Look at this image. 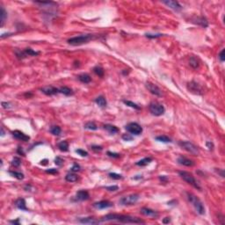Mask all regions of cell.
Here are the masks:
<instances>
[{"mask_svg": "<svg viewBox=\"0 0 225 225\" xmlns=\"http://www.w3.org/2000/svg\"><path fill=\"white\" fill-rule=\"evenodd\" d=\"M216 171L217 172V173H219L220 175H221V177H222V178H224V171L222 169V170H220V169H216Z\"/></svg>", "mask_w": 225, "mask_h": 225, "instance_id": "cell-53", "label": "cell"}, {"mask_svg": "<svg viewBox=\"0 0 225 225\" xmlns=\"http://www.w3.org/2000/svg\"><path fill=\"white\" fill-rule=\"evenodd\" d=\"M156 140L158 142H161V143H164V144H168V143H172V139L170 137H168L167 136H159L156 137Z\"/></svg>", "mask_w": 225, "mask_h": 225, "instance_id": "cell-34", "label": "cell"}, {"mask_svg": "<svg viewBox=\"0 0 225 225\" xmlns=\"http://www.w3.org/2000/svg\"><path fill=\"white\" fill-rule=\"evenodd\" d=\"M186 198L189 202L193 205V207L194 208V209L199 215L200 216L205 215V207L203 205V202L196 195H194L192 193H186Z\"/></svg>", "mask_w": 225, "mask_h": 225, "instance_id": "cell-2", "label": "cell"}, {"mask_svg": "<svg viewBox=\"0 0 225 225\" xmlns=\"http://www.w3.org/2000/svg\"><path fill=\"white\" fill-rule=\"evenodd\" d=\"M2 107L4 109H10L11 107V104L10 102H5L3 101L2 102Z\"/></svg>", "mask_w": 225, "mask_h": 225, "instance_id": "cell-47", "label": "cell"}, {"mask_svg": "<svg viewBox=\"0 0 225 225\" xmlns=\"http://www.w3.org/2000/svg\"><path fill=\"white\" fill-rule=\"evenodd\" d=\"M145 86L147 88V90L151 93L153 95H155L157 97H162L163 96V91L162 90L155 84H153L151 82H146Z\"/></svg>", "mask_w": 225, "mask_h": 225, "instance_id": "cell-10", "label": "cell"}, {"mask_svg": "<svg viewBox=\"0 0 225 225\" xmlns=\"http://www.w3.org/2000/svg\"><path fill=\"white\" fill-rule=\"evenodd\" d=\"M178 163L181 165H184V166H187V167H191L194 165V163L191 159H188L185 157H180L178 158Z\"/></svg>", "mask_w": 225, "mask_h": 225, "instance_id": "cell-20", "label": "cell"}, {"mask_svg": "<svg viewBox=\"0 0 225 225\" xmlns=\"http://www.w3.org/2000/svg\"><path fill=\"white\" fill-rule=\"evenodd\" d=\"M113 206H114L113 202H111L109 200H100L99 202H95L93 204V208H95L96 209H105Z\"/></svg>", "mask_w": 225, "mask_h": 225, "instance_id": "cell-15", "label": "cell"}, {"mask_svg": "<svg viewBox=\"0 0 225 225\" xmlns=\"http://www.w3.org/2000/svg\"><path fill=\"white\" fill-rule=\"evenodd\" d=\"M90 198V194L87 191L85 190H80L78 192H77L75 199L78 201H84V200H87Z\"/></svg>", "mask_w": 225, "mask_h": 225, "instance_id": "cell-17", "label": "cell"}, {"mask_svg": "<svg viewBox=\"0 0 225 225\" xmlns=\"http://www.w3.org/2000/svg\"><path fill=\"white\" fill-rule=\"evenodd\" d=\"M102 222H118L122 223H134V224H144L145 222L138 217H133L126 215L120 214H108L102 217Z\"/></svg>", "mask_w": 225, "mask_h": 225, "instance_id": "cell-1", "label": "cell"}, {"mask_svg": "<svg viewBox=\"0 0 225 225\" xmlns=\"http://www.w3.org/2000/svg\"><path fill=\"white\" fill-rule=\"evenodd\" d=\"M41 91L47 96H53V95H55V94L59 93V89L52 85H49V86H45V87L41 88Z\"/></svg>", "mask_w": 225, "mask_h": 225, "instance_id": "cell-14", "label": "cell"}, {"mask_svg": "<svg viewBox=\"0 0 225 225\" xmlns=\"http://www.w3.org/2000/svg\"><path fill=\"white\" fill-rule=\"evenodd\" d=\"M123 103L126 105L129 106V107H131V108H134L136 110H141L140 105H138L137 104H136V103H134L132 101H130V100H123Z\"/></svg>", "mask_w": 225, "mask_h": 225, "instance_id": "cell-35", "label": "cell"}, {"mask_svg": "<svg viewBox=\"0 0 225 225\" xmlns=\"http://www.w3.org/2000/svg\"><path fill=\"white\" fill-rule=\"evenodd\" d=\"M46 172H47V173H49V174H56V173H58V171H57V169L51 168V169H49V170H46Z\"/></svg>", "mask_w": 225, "mask_h": 225, "instance_id": "cell-50", "label": "cell"}, {"mask_svg": "<svg viewBox=\"0 0 225 225\" xmlns=\"http://www.w3.org/2000/svg\"><path fill=\"white\" fill-rule=\"evenodd\" d=\"M193 22L195 23L197 25H200L202 27H208V22L206 18H204L203 16H200V17H195L194 19H193Z\"/></svg>", "mask_w": 225, "mask_h": 225, "instance_id": "cell-18", "label": "cell"}, {"mask_svg": "<svg viewBox=\"0 0 225 225\" xmlns=\"http://www.w3.org/2000/svg\"><path fill=\"white\" fill-rule=\"evenodd\" d=\"M78 222L83 223V224H99L102 221L97 220L93 217H85V218H80L78 220Z\"/></svg>", "mask_w": 225, "mask_h": 225, "instance_id": "cell-19", "label": "cell"}, {"mask_svg": "<svg viewBox=\"0 0 225 225\" xmlns=\"http://www.w3.org/2000/svg\"><path fill=\"white\" fill-rule=\"evenodd\" d=\"M5 136V130H4V128L2 127L1 128V136Z\"/></svg>", "mask_w": 225, "mask_h": 225, "instance_id": "cell-57", "label": "cell"}, {"mask_svg": "<svg viewBox=\"0 0 225 225\" xmlns=\"http://www.w3.org/2000/svg\"><path fill=\"white\" fill-rule=\"evenodd\" d=\"M55 164L57 165V166H63V159L60 157H56L55 158Z\"/></svg>", "mask_w": 225, "mask_h": 225, "instance_id": "cell-40", "label": "cell"}, {"mask_svg": "<svg viewBox=\"0 0 225 225\" xmlns=\"http://www.w3.org/2000/svg\"><path fill=\"white\" fill-rule=\"evenodd\" d=\"M206 145H207V147L208 148V150H212L213 149H214V144L212 143V142H207L206 143Z\"/></svg>", "mask_w": 225, "mask_h": 225, "instance_id": "cell-52", "label": "cell"}, {"mask_svg": "<svg viewBox=\"0 0 225 225\" xmlns=\"http://www.w3.org/2000/svg\"><path fill=\"white\" fill-rule=\"evenodd\" d=\"M94 39H95V35L94 34H81V35H77V36L68 39L67 42L72 46H80L83 44L88 43L89 41Z\"/></svg>", "mask_w": 225, "mask_h": 225, "instance_id": "cell-3", "label": "cell"}, {"mask_svg": "<svg viewBox=\"0 0 225 225\" xmlns=\"http://www.w3.org/2000/svg\"><path fill=\"white\" fill-rule=\"evenodd\" d=\"M11 223H13V224H19V219L18 220H15V221H10Z\"/></svg>", "mask_w": 225, "mask_h": 225, "instance_id": "cell-55", "label": "cell"}, {"mask_svg": "<svg viewBox=\"0 0 225 225\" xmlns=\"http://www.w3.org/2000/svg\"><path fill=\"white\" fill-rule=\"evenodd\" d=\"M159 180H160V181L162 182V183H167L168 182V178L166 177V176H164V175H163V176H159Z\"/></svg>", "mask_w": 225, "mask_h": 225, "instance_id": "cell-49", "label": "cell"}, {"mask_svg": "<svg viewBox=\"0 0 225 225\" xmlns=\"http://www.w3.org/2000/svg\"><path fill=\"white\" fill-rule=\"evenodd\" d=\"M84 128L85 129H88V130H97L98 129V126L94 123L93 122H86L85 125H84Z\"/></svg>", "mask_w": 225, "mask_h": 225, "instance_id": "cell-36", "label": "cell"}, {"mask_svg": "<svg viewBox=\"0 0 225 225\" xmlns=\"http://www.w3.org/2000/svg\"><path fill=\"white\" fill-rule=\"evenodd\" d=\"M187 90L195 94V95H202L203 94V90L201 88V86L200 85H198L196 82L194 81H191L189 82L187 84Z\"/></svg>", "mask_w": 225, "mask_h": 225, "instance_id": "cell-11", "label": "cell"}, {"mask_svg": "<svg viewBox=\"0 0 225 225\" xmlns=\"http://www.w3.org/2000/svg\"><path fill=\"white\" fill-rule=\"evenodd\" d=\"M149 110L151 113V114L155 116H161L165 113V108L164 106L157 101H153L149 105Z\"/></svg>", "mask_w": 225, "mask_h": 225, "instance_id": "cell-6", "label": "cell"}, {"mask_svg": "<svg viewBox=\"0 0 225 225\" xmlns=\"http://www.w3.org/2000/svg\"><path fill=\"white\" fill-rule=\"evenodd\" d=\"M95 103L99 105L100 107H105L106 105H107V102H106V99L104 96H99L95 99Z\"/></svg>", "mask_w": 225, "mask_h": 225, "instance_id": "cell-26", "label": "cell"}, {"mask_svg": "<svg viewBox=\"0 0 225 225\" xmlns=\"http://www.w3.org/2000/svg\"><path fill=\"white\" fill-rule=\"evenodd\" d=\"M145 36L147 38H150V39H154V38H158V37H161L163 36L162 33H156V34H151V33H146Z\"/></svg>", "mask_w": 225, "mask_h": 225, "instance_id": "cell-41", "label": "cell"}, {"mask_svg": "<svg viewBox=\"0 0 225 225\" xmlns=\"http://www.w3.org/2000/svg\"><path fill=\"white\" fill-rule=\"evenodd\" d=\"M58 149L63 152H66L69 150V143L67 141H62L57 144Z\"/></svg>", "mask_w": 225, "mask_h": 225, "instance_id": "cell-28", "label": "cell"}, {"mask_svg": "<svg viewBox=\"0 0 225 225\" xmlns=\"http://www.w3.org/2000/svg\"><path fill=\"white\" fill-rule=\"evenodd\" d=\"M189 64H190V66L194 69H198L200 66V62L196 57L192 56L190 58V61H189Z\"/></svg>", "mask_w": 225, "mask_h": 225, "instance_id": "cell-33", "label": "cell"}, {"mask_svg": "<svg viewBox=\"0 0 225 225\" xmlns=\"http://www.w3.org/2000/svg\"><path fill=\"white\" fill-rule=\"evenodd\" d=\"M93 72L95 73L97 76H99V77H104V74H105V70H104V69H103L101 66L97 65V66H95V67L93 68Z\"/></svg>", "mask_w": 225, "mask_h": 225, "instance_id": "cell-30", "label": "cell"}, {"mask_svg": "<svg viewBox=\"0 0 225 225\" xmlns=\"http://www.w3.org/2000/svg\"><path fill=\"white\" fill-rule=\"evenodd\" d=\"M70 171H71L72 172H77L80 171V165L77 164H74L73 166L70 168Z\"/></svg>", "mask_w": 225, "mask_h": 225, "instance_id": "cell-45", "label": "cell"}, {"mask_svg": "<svg viewBox=\"0 0 225 225\" xmlns=\"http://www.w3.org/2000/svg\"><path fill=\"white\" fill-rule=\"evenodd\" d=\"M109 178H111V179L113 180H122V175L121 174H118V173H115V172H110L108 174Z\"/></svg>", "mask_w": 225, "mask_h": 225, "instance_id": "cell-38", "label": "cell"}, {"mask_svg": "<svg viewBox=\"0 0 225 225\" xmlns=\"http://www.w3.org/2000/svg\"><path fill=\"white\" fill-rule=\"evenodd\" d=\"M77 78L81 83H83V84H89V83L91 81V76L89 74H86V73H83V74L78 75Z\"/></svg>", "mask_w": 225, "mask_h": 225, "instance_id": "cell-24", "label": "cell"}, {"mask_svg": "<svg viewBox=\"0 0 225 225\" xmlns=\"http://www.w3.org/2000/svg\"><path fill=\"white\" fill-rule=\"evenodd\" d=\"M179 174H180V178L184 181H186L189 185H191L194 188L198 189V190H200V191L201 190V186H200L199 182L196 180V179L194 177V175L192 173L188 172H186V171H180Z\"/></svg>", "mask_w": 225, "mask_h": 225, "instance_id": "cell-4", "label": "cell"}, {"mask_svg": "<svg viewBox=\"0 0 225 225\" xmlns=\"http://www.w3.org/2000/svg\"><path fill=\"white\" fill-rule=\"evenodd\" d=\"M179 145L183 148L185 150H186L187 152L189 153H191L193 154V155L194 156H198L199 154H200V150L199 148L194 145L193 143H191V142H188V141H180V143H179Z\"/></svg>", "mask_w": 225, "mask_h": 225, "instance_id": "cell-7", "label": "cell"}, {"mask_svg": "<svg viewBox=\"0 0 225 225\" xmlns=\"http://www.w3.org/2000/svg\"><path fill=\"white\" fill-rule=\"evenodd\" d=\"M76 153H77L79 156L81 157H87L88 156V152L84 150H82V149H77L76 150Z\"/></svg>", "mask_w": 225, "mask_h": 225, "instance_id": "cell-39", "label": "cell"}, {"mask_svg": "<svg viewBox=\"0 0 225 225\" xmlns=\"http://www.w3.org/2000/svg\"><path fill=\"white\" fill-rule=\"evenodd\" d=\"M125 128L129 134L134 135V136H139L143 133V128H142L141 125H139L136 122L128 123V125H126Z\"/></svg>", "mask_w": 225, "mask_h": 225, "instance_id": "cell-9", "label": "cell"}, {"mask_svg": "<svg viewBox=\"0 0 225 225\" xmlns=\"http://www.w3.org/2000/svg\"><path fill=\"white\" fill-rule=\"evenodd\" d=\"M65 180H66V181H68V182H76V181H77V180H78V177H77V174H75L74 172H69L66 176H65Z\"/></svg>", "mask_w": 225, "mask_h": 225, "instance_id": "cell-27", "label": "cell"}, {"mask_svg": "<svg viewBox=\"0 0 225 225\" xmlns=\"http://www.w3.org/2000/svg\"><path fill=\"white\" fill-rule=\"evenodd\" d=\"M169 222H171V218L170 217H165L164 220H163V223H169Z\"/></svg>", "mask_w": 225, "mask_h": 225, "instance_id": "cell-54", "label": "cell"}, {"mask_svg": "<svg viewBox=\"0 0 225 225\" xmlns=\"http://www.w3.org/2000/svg\"><path fill=\"white\" fill-rule=\"evenodd\" d=\"M91 149L94 151H101L103 150V148L101 146H98V145H92L91 147Z\"/></svg>", "mask_w": 225, "mask_h": 225, "instance_id": "cell-48", "label": "cell"}, {"mask_svg": "<svg viewBox=\"0 0 225 225\" xmlns=\"http://www.w3.org/2000/svg\"><path fill=\"white\" fill-rule=\"evenodd\" d=\"M138 177H134L133 178V180H140V179H143V176H140V175H137Z\"/></svg>", "mask_w": 225, "mask_h": 225, "instance_id": "cell-56", "label": "cell"}, {"mask_svg": "<svg viewBox=\"0 0 225 225\" xmlns=\"http://www.w3.org/2000/svg\"><path fill=\"white\" fill-rule=\"evenodd\" d=\"M9 172V174H11V176L13 177H14V178H16L17 180H22L23 179H24V174H23L22 172H16V171H9L8 172Z\"/></svg>", "mask_w": 225, "mask_h": 225, "instance_id": "cell-31", "label": "cell"}, {"mask_svg": "<svg viewBox=\"0 0 225 225\" xmlns=\"http://www.w3.org/2000/svg\"><path fill=\"white\" fill-rule=\"evenodd\" d=\"M225 50L224 49H222L221 52H220V54H219V55H218V58H219V60L222 62V63H223L224 62V60H225Z\"/></svg>", "mask_w": 225, "mask_h": 225, "instance_id": "cell-46", "label": "cell"}, {"mask_svg": "<svg viewBox=\"0 0 225 225\" xmlns=\"http://www.w3.org/2000/svg\"><path fill=\"white\" fill-rule=\"evenodd\" d=\"M105 188L107 191L114 192V191H117L118 189H119V186H105Z\"/></svg>", "mask_w": 225, "mask_h": 225, "instance_id": "cell-44", "label": "cell"}, {"mask_svg": "<svg viewBox=\"0 0 225 225\" xmlns=\"http://www.w3.org/2000/svg\"><path fill=\"white\" fill-rule=\"evenodd\" d=\"M15 206L20 209V210H24V211H27L28 208H27V204H26V200L25 199L23 198H19L15 201Z\"/></svg>", "mask_w": 225, "mask_h": 225, "instance_id": "cell-23", "label": "cell"}, {"mask_svg": "<svg viewBox=\"0 0 225 225\" xmlns=\"http://www.w3.org/2000/svg\"><path fill=\"white\" fill-rule=\"evenodd\" d=\"M162 3L166 6H168L169 8L172 9L175 11H180L182 9L181 5L178 1H173V0H165V1H162Z\"/></svg>", "mask_w": 225, "mask_h": 225, "instance_id": "cell-13", "label": "cell"}, {"mask_svg": "<svg viewBox=\"0 0 225 225\" xmlns=\"http://www.w3.org/2000/svg\"><path fill=\"white\" fill-rule=\"evenodd\" d=\"M17 153L19 154V155H21V156H25V152H24V150H23V148L20 147V146L18 147V149H17Z\"/></svg>", "mask_w": 225, "mask_h": 225, "instance_id": "cell-51", "label": "cell"}, {"mask_svg": "<svg viewBox=\"0 0 225 225\" xmlns=\"http://www.w3.org/2000/svg\"><path fill=\"white\" fill-rule=\"evenodd\" d=\"M122 139L126 142H130V141L133 140V136L131 134H124L122 136Z\"/></svg>", "mask_w": 225, "mask_h": 225, "instance_id": "cell-43", "label": "cell"}, {"mask_svg": "<svg viewBox=\"0 0 225 225\" xmlns=\"http://www.w3.org/2000/svg\"><path fill=\"white\" fill-rule=\"evenodd\" d=\"M7 19V11L3 5H0V26L3 27Z\"/></svg>", "mask_w": 225, "mask_h": 225, "instance_id": "cell-22", "label": "cell"}, {"mask_svg": "<svg viewBox=\"0 0 225 225\" xmlns=\"http://www.w3.org/2000/svg\"><path fill=\"white\" fill-rule=\"evenodd\" d=\"M59 92L63 93L65 96H72L74 94L73 90L70 89L69 87H67V86H63L61 88H59Z\"/></svg>", "mask_w": 225, "mask_h": 225, "instance_id": "cell-25", "label": "cell"}, {"mask_svg": "<svg viewBox=\"0 0 225 225\" xmlns=\"http://www.w3.org/2000/svg\"><path fill=\"white\" fill-rule=\"evenodd\" d=\"M50 133L54 136H60L61 133H62V128L59 127V126H52L50 128Z\"/></svg>", "mask_w": 225, "mask_h": 225, "instance_id": "cell-32", "label": "cell"}, {"mask_svg": "<svg viewBox=\"0 0 225 225\" xmlns=\"http://www.w3.org/2000/svg\"><path fill=\"white\" fill-rule=\"evenodd\" d=\"M140 212L142 215H144L145 216H149V217H151L153 219H156L158 217L159 214L156 211V210H153L151 208H142L140 209Z\"/></svg>", "mask_w": 225, "mask_h": 225, "instance_id": "cell-12", "label": "cell"}, {"mask_svg": "<svg viewBox=\"0 0 225 225\" xmlns=\"http://www.w3.org/2000/svg\"><path fill=\"white\" fill-rule=\"evenodd\" d=\"M15 55L17 56L18 59H24L27 56H36L38 55H40V52L38 51H34L32 49L30 48H27V49H25L23 50H20V49H15Z\"/></svg>", "mask_w": 225, "mask_h": 225, "instance_id": "cell-8", "label": "cell"}, {"mask_svg": "<svg viewBox=\"0 0 225 225\" xmlns=\"http://www.w3.org/2000/svg\"><path fill=\"white\" fill-rule=\"evenodd\" d=\"M139 198H140V195L138 194H128V195L122 197L119 200V203L122 206H132L137 202Z\"/></svg>", "mask_w": 225, "mask_h": 225, "instance_id": "cell-5", "label": "cell"}, {"mask_svg": "<svg viewBox=\"0 0 225 225\" xmlns=\"http://www.w3.org/2000/svg\"><path fill=\"white\" fill-rule=\"evenodd\" d=\"M11 135L13 136L19 141H23V142H28L30 140V136L24 134L23 132L19 131V130H14V131L11 132Z\"/></svg>", "mask_w": 225, "mask_h": 225, "instance_id": "cell-16", "label": "cell"}, {"mask_svg": "<svg viewBox=\"0 0 225 225\" xmlns=\"http://www.w3.org/2000/svg\"><path fill=\"white\" fill-rule=\"evenodd\" d=\"M103 128L105 130H106V131H107L111 135L117 134V133H119V131H120V129L118 128L116 126L111 125V124H105V125H103Z\"/></svg>", "mask_w": 225, "mask_h": 225, "instance_id": "cell-21", "label": "cell"}, {"mask_svg": "<svg viewBox=\"0 0 225 225\" xmlns=\"http://www.w3.org/2000/svg\"><path fill=\"white\" fill-rule=\"evenodd\" d=\"M11 164L13 165V166H14V167H19V165L21 164V159L19 158H18V157H15V158H13V160H11Z\"/></svg>", "mask_w": 225, "mask_h": 225, "instance_id": "cell-37", "label": "cell"}, {"mask_svg": "<svg viewBox=\"0 0 225 225\" xmlns=\"http://www.w3.org/2000/svg\"><path fill=\"white\" fill-rule=\"evenodd\" d=\"M152 161V158H144L143 159H141L139 160L138 162L136 163V164L137 165V166H146V165H148L150 162Z\"/></svg>", "mask_w": 225, "mask_h": 225, "instance_id": "cell-29", "label": "cell"}, {"mask_svg": "<svg viewBox=\"0 0 225 225\" xmlns=\"http://www.w3.org/2000/svg\"><path fill=\"white\" fill-rule=\"evenodd\" d=\"M107 156L110 157V158H119L121 157V154L111 152V151H107Z\"/></svg>", "mask_w": 225, "mask_h": 225, "instance_id": "cell-42", "label": "cell"}]
</instances>
